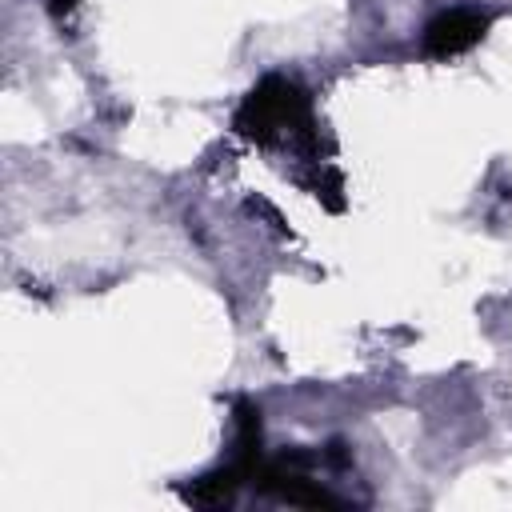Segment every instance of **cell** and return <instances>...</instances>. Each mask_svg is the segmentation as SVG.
I'll return each instance as SVG.
<instances>
[{"label": "cell", "mask_w": 512, "mask_h": 512, "mask_svg": "<svg viewBox=\"0 0 512 512\" xmlns=\"http://www.w3.org/2000/svg\"><path fill=\"white\" fill-rule=\"evenodd\" d=\"M236 128L252 140H272V136H304L308 132V96L280 76H268L264 84H256L240 112H236Z\"/></svg>", "instance_id": "cell-1"}, {"label": "cell", "mask_w": 512, "mask_h": 512, "mask_svg": "<svg viewBox=\"0 0 512 512\" xmlns=\"http://www.w3.org/2000/svg\"><path fill=\"white\" fill-rule=\"evenodd\" d=\"M488 28V16L476 8H452L440 12L428 28H424V52L428 56H456L464 48H472Z\"/></svg>", "instance_id": "cell-2"}, {"label": "cell", "mask_w": 512, "mask_h": 512, "mask_svg": "<svg viewBox=\"0 0 512 512\" xmlns=\"http://www.w3.org/2000/svg\"><path fill=\"white\" fill-rule=\"evenodd\" d=\"M80 0H48V8H52V16H64V12H72Z\"/></svg>", "instance_id": "cell-3"}]
</instances>
